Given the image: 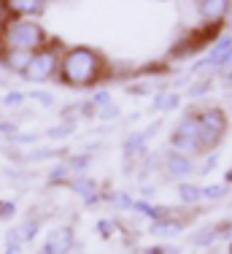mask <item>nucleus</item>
I'll return each instance as SVG.
<instances>
[{
	"instance_id": "f257e3e1",
	"label": "nucleus",
	"mask_w": 232,
	"mask_h": 254,
	"mask_svg": "<svg viewBox=\"0 0 232 254\" xmlns=\"http://www.w3.org/2000/svg\"><path fill=\"white\" fill-rule=\"evenodd\" d=\"M106 76V60L92 46H68L59 57L57 81L70 89L95 87Z\"/></svg>"
},
{
	"instance_id": "f03ea898",
	"label": "nucleus",
	"mask_w": 232,
	"mask_h": 254,
	"mask_svg": "<svg viewBox=\"0 0 232 254\" xmlns=\"http://www.w3.org/2000/svg\"><path fill=\"white\" fill-rule=\"evenodd\" d=\"M3 38V52H41L49 44V35L38 19H24V16H11L0 27Z\"/></svg>"
},
{
	"instance_id": "7ed1b4c3",
	"label": "nucleus",
	"mask_w": 232,
	"mask_h": 254,
	"mask_svg": "<svg viewBox=\"0 0 232 254\" xmlns=\"http://www.w3.org/2000/svg\"><path fill=\"white\" fill-rule=\"evenodd\" d=\"M62 44L57 38H49V44L41 52L33 54V63L24 70V81L30 84H46L52 78H57V68H59V57H62Z\"/></svg>"
},
{
	"instance_id": "20e7f679",
	"label": "nucleus",
	"mask_w": 232,
	"mask_h": 254,
	"mask_svg": "<svg viewBox=\"0 0 232 254\" xmlns=\"http://www.w3.org/2000/svg\"><path fill=\"white\" fill-rule=\"evenodd\" d=\"M200 122V146H219L222 135L227 132V114L222 108H205L203 114L197 117Z\"/></svg>"
},
{
	"instance_id": "39448f33",
	"label": "nucleus",
	"mask_w": 232,
	"mask_h": 254,
	"mask_svg": "<svg viewBox=\"0 0 232 254\" xmlns=\"http://www.w3.org/2000/svg\"><path fill=\"white\" fill-rule=\"evenodd\" d=\"M73 246H76V233H73L70 225H59L52 227L41 246V254H68Z\"/></svg>"
},
{
	"instance_id": "423d86ee",
	"label": "nucleus",
	"mask_w": 232,
	"mask_h": 254,
	"mask_svg": "<svg viewBox=\"0 0 232 254\" xmlns=\"http://www.w3.org/2000/svg\"><path fill=\"white\" fill-rule=\"evenodd\" d=\"M38 233H41V222H38V219H24V222L14 225L8 233H5V244H14V246L33 244Z\"/></svg>"
},
{
	"instance_id": "0eeeda50",
	"label": "nucleus",
	"mask_w": 232,
	"mask_h": 254,
	"mask_svg": "<svg viewBox=\"0 0 232 254\" xmlns=\"http://www.w3.org/2000/svg\"><path fill=\"white\" fill-rule=\"evenodd\" d=\"M65 187H68L70 192H76L87 205H95L97 200H100V184H97L95 179H89V176H76V179H70Z\"/></svg>"
},
{
	"instance_id": "6e6552de",
	"label": "nucleus",
	"mask_w": 232,
	"mask_h": 254,
	"mask_svg": "<svg viewBox=\"0 0 232 254\" xmlns=\"http://www.w3.org/2000/svg\"><path fill=\"white\" fill-rule=\"evenodd\" d=\"M157 127L160 125H151L149 130H143V132H132L130 138L124 141V146H121V154H124V160H138V157H143V152H146V141H149L151 135L157 132Z\"/></svg>"
},
{
	"instance_id": "1a4fd4ad",
	"label": "nucleus",
	"mask_w": 232,
	"mask_h": 254,
	"mask_svg": "<svg viewBox=\"0 0 232 254\" xmlns=\"http://www.w3.org/2000/svg\"><path fill=\"white\" fill-rule=\"evenodd\" d=\"M165 171L175 179H186L194 173V165H192V157L186 154H178V152H168L165 154Z\"/></svg>"
},
{
	"instance_id": "9d476101",
	"label": "nucleus",
	"mask_w": 232,
	"mask_h": 254,
	"mask_svg": "<svg viewBox=\"0 0 232 254\" xmlns=\"http://www.w3.org/2000/svg\"><path fill=\"white\" fill-rule=\"evenodd\" d=\"M8 8L14 16H24V19H38L46 14L49 3L44 0H8Z\"/></svg>"
},
{
	"instance_id": "9b49d317",
	"label": "nucleus",
	"mask_w": 232,
	"mask_h": 254,
	"mask_svg": "<svg viewBox=\"0 0 232 254\" xmlns=\"http://www.w3.org/2000/svg\"><path fill=\"white\" fill-rule=\"evenodd\" d=\"M30 63H33V54L30 52H3L0 54V65H3L8 73L14 76H24V70L30 68Z\"/></svg>"
},
{
	"instance_id": "f8f14e48",
	"label": "nucleus",
	"mask_w": 232,
	"mask_h": 254,
	"mask_svg": "<svg viewBox=\"0 0 232 254\" xmlns=\"http://www.w3.org/2000/svg\"><path fill=\"white\" fill-rule=\"evenodd\" d=\"M149 230H151V235H157V238H173V235H181V230H184V222L165 216V219H160V222H151Z\"/></svg>"
},
{
	"instance_id": "ddd939ff",
	"label": "nucleus",
	"mask_w": 232,
	"mask_h": 254,
	"mask_svg": "<svg viewBox=\"0 0 232 254\" xmlns=\"http://www.w3.org/2000/svg\"><path fill=\"white\" fill-rule=\"evenodd\" d=\"M132 211L140 214V216H149L151 222H160V219H165V216H170V211L165 208V205H154L149 200H132Z\"/></svg>"
},
{
	"instance_id": "4468645a",
	"label": "nucleus",
	"mask_w": 232,
	"mask_h": 254,
	"mask_svg": "<svg viewBox=\"0 0 232 254\" xmlns=\"http://www.w3.org/2000/svg\"><path fill=\"white\" fill-rule=\"evenodd\" d=\"M197 8L208 19V25H213V22H219L224 16V11H230V3H224V0H208V3H197Z\"/></svg>"
},
{
	"instance_id": "2eb2a0df",
	"label": "nucleus",
	"mask_w": 232,
	"mask_h": 254,
	"mask_svg": "<svg viewBox=\"0 0 232 254\" xmlns=\"http://www.w3.org/2000/svg\"><path fill=\"white\" fill-rule=\"evenodd\" d=\"M219 235H222V225H216V227H203V230H194L192 235H189V244L192 246H211L213 241L219 238Z\"/></svg>"
},
{
	"instance_id": "dca6fc26",
	"label": "nucleus",
	"mask_w": 232,
	"mask_h": 254,
	"mask_svg": "<svg viewBox=\"0 0 232 254\" xmlns=\"http://www.w3.org/2000/svg\"><path fill=\"white\" fill-rule=\"evenodd\" d=\"M73 176H70V171H68V165H65V160H59L57 165L49 171V176H46V184L49 187H65L70 181Z\"/></svg>"
},
{
	"instance_id": "f3484780",
	"label": "nucleus",
	"mask_w": 232,
	"mask_h": 254,
	"mask_svg": "<svg viewBox=\"0 0 232 254\" xmlns=\"http://www.w3.org/2000/svg\"><path fill=\"white\" fill-rule=\"evenodd\" d=\"M181 106V95H175V92H168V95H157L154 98V111H160V114H168V111H175V108Z\"/></svg>"
},
{
	"instance_id": "a211bd4d",
	"label": "nucleus",
	"mask_w": 232,
	"mask_h": 254,
	"mask_svg": "<svg viewBox=\"0 0 232 254\" xmlns=\"http://www.w3.org/2000/svg\"><path fill=\"white\" fill-rule=\"evenodd\" d=\"M73 132H76V122H59V125H54V127H49V130L44 132V135L49 138V141H65V138H70Z\"/></svg>"
},
{
	"instance_id": "6ab92c4d",
	"label": "nucleus",
	"mask_w": 232,
	"mask_h": 254,
	"mask_svg": "<svg viewBox=\"0 0 232 254\" xmlns=\"http://www.w3.org/2000/svg\"><path fill=\"white\" fill-rule=\"evenodd\" d=\"M89 157L87 154H76V157H65V165H68V171H70V176L76 179V176H84L87 173V168H89Z\"/></svg>"
},
{
	"instance_id": "aec40b11",
	"label": "nucleus",
	"mask_w": 232,
	"mask_h": 254,
	"mask_svg": "<svg viewBox=\"0 0 232 254\" xmlns=\"http://www.w3.org/2000/svg\"><path fill=\"white\" fill-rule=\"evenodd\" d=\"M178 197H181V203H186V205H197L200 200H203V195H200V187H194V184H178Z\"/></svg>"
},
{
	"instance_id": "412c9836",
	"label": "nucleus",
	"mask_w": 232,
	"mask_h": 254,
	"mask_svg": "<svg viewBox=\"0 0 232 254\" xmlns=\"http://www.w3.org/2000/svg\"><path fill=\"white\" fill-rule=\"evenodd\" d=\"M62 154V149H33V152L24 154V162H41V160H57Z\"/></svg>"
},
{
	"instance_id": "4be33fe9",
	"label": "nucleus",
	"mask_w": 232,
	"mask_h": 254,
	"mask_svg": "<svg viewBox=\"0 0 232 254\" xmlns=\"http://www.w3.org/2000/svg\"><path fill=\"white\" fill-rule=\"evenodd\" d=\"M24 100H27V95H24L22 89H8V92L0 98V103H3L5 108H22Z\"/></svg>"
},
{
	"instance_id": "5701e85b",
	"label": "nucleus",
	"mask_w": 232,
	"mask_h": 254,
	"mask_svg": "<svg viewBox=\"0 0 232 254\" xmlns=\"http://www.w3.org/2000/svg\"><path fill=\"white\" fill-rule=\"evenodd\" d=\"M108 203H111V208H116V211H130L132 208V197L127 195V192H111V195H108Z\"/></svg>"
},
{
	"instance_id": "b1692460",
	"label": "nucleus",
	"mask_w": 232,
	"mask_h": 254,
	"mask_svg": "<svg viewBox=\"0 0 232 254\" xmlns=\"http://www.w3.org/2000/svg\"><path fill=\"white\" fill-rule=\"evenodd\" d=\"M227 192H230L227 184H208V187H203V190H200V195H203L205 200H219V197H224Z\"/></svg>"
},
{
	"instance_id": "393cba45",
	"label": "nucleus",
	"mask_w": 232,
	"mask_h": 254,
	"mask_svg": "<svg viewBox=\"0 0 232 254\" xmlns=\"http://www.w3.org/2000/svg\"><path fill=\"white\" fill-rule=\"evenodd\" d=\"M8 143H14V146H33V143H38V132H16V135L8 138Z\"/></svg>"
},
{
	"instance_id": "a878e982",
	"label": "nucleus",
	"mask_w": 232,
	"mask_h": 254,
	"mask_svg": "<svg viewBox=\"0 0 232 254\" xmlns=\"http://www.w3.org/2000/svg\"><path fill=\"white\" fill-rule=\"evenodd\" d=\"M30 100H35L38 106H44V108H52L54 106V95L52 92H46V89H33V92L27 95Z\"/></svg>"
},
{
	"instance_id": "bb28decb",
	"label": "nucleus",
	"mask_w": 232,
	"mask_h": 254,
	"mask_svg": "<svg viewBox=\"0 0 232 254\" xmlns=\"http://www.w3.org/2000/svg\"><path fill=\"white\" fill-rule=\"evenodd\" d=\"M89 103H92L95 108H106V106H111V103H114V98H111L108 89H97L92 98H89Z\"/></svg>"
},
{
	"instance_id": "cd10ccee",
	"label": "nucleus",
	"mask_w": 232,
	"mask_h": 254,
	"mask_svg": "<svg viewBox=\"0 0 232 254\" xmlns=\"http://www.w3.org/2000/svg\"><path fill=\"white\" fill-rule=\"evenodd\" d=\"M16 216V203L14 200H0V222H11Z\"/></svg>"
},
{
	"instance_id": "c85d7f7f",
	"label": "nucleus",
	"mask_w": 232,
	"mask_h": 254,
	"mask_svg": "<svg viewBox=\"0 0 232 254\" xmlns=\"http://www.w3.org/2000/svg\"><path fill=\"white\" fill-rule=\"evenodd\" d=\"M114 230H116V225H114L111 219H100V222H97V235H100V238L108 241L114 235Z\"/></svg>"
},
{
	"instance_id": "c756f323",
	"label": "nucleus",
	"mask_w": 232,
	"mask_h": 254,
	"mask_svg": "<svg viewBox=\"0 0 232 254\" xmlns=\"http://www.w3.org/2000/svg\"><path fill=\"white\" fill-rule=\"evenodd\" d=\"M16 132H19V125H16L14 119H5V122H0V135H3L5 141H8L11 135H16Z\"/></svg>"
},
{
	"instance_id": "7c9ffc66",
	"label": "nucleus",
	"mask_w": 232,
	"mask_h": 254,
	"mask_svg": "<svg viewBox=\"0 0 232 254\" xmlns=\"http://www.w3.org/2000/svg\"><path fill=\"white\" fill-rule=\"evenodd\" d=\"M116 117H119V108H116L114 103H111V106H106V108H97V119L111 122V119H116Z\"/></svg>"
},
{
	"instance_id": "2f4dec72",
	"label": "nucleus",
	"mask_w": 232,
	"mask_h": 254,
	"mask_svg": "<svg viewBox=\"0 0 232 254\" xmlns=\"http://www.w3.org/2000/svg\"><path fill=\"white\" fill-rule=\"evenodd\" d=\"M208 89H211V81H208V78H203V81H200V84H194V87L189 89L186 95H189V98H200V95H205Z\"/></svg>"
},
{
	"instance_id": "473e14b6",
	"label": "nucleus",
	"mask_w": 232,
	"mask_h": 254,
	"mask_svg": "<svg viewBox=\"0 0 232 254\" xmlns=\"http://www.w3.org/2000/svg\"><path fill=\"white\" fill-rule=\"evenodd\" d=\"M216 162H219V154H211V157H208V162H205V165L200 168V173H208V171H213V168H216Z\"/></svg>"
},
{
	"instance_id": "72a5a7b5",
	"label": "nucleus",
	"mask_w": 232,
	"mask_h": 254,
	"mask_svg": "<svg viewBox=\"0 0 232 254\" xmlns=\"http://www.w3.org/2000/svg\"><path fill=\"white\" fill-rule=\"evenodd\" d=\"M3 254H22V246H14V244H5V252Z\"/></svg>"
},
{
	"instance_id": "f704fd0d",
	"label": "nucleus",
	"mask_w": 232,
	"mask_h": 254,
	"mask_svg": "<svg viewBox=\"0 0 232 254\" xmlns=\"http://www.w3.org/2000/svg\"><path fill=\"white\" fill-rule=\"evenodd\" d=\"M227 81H232V68L227 70Z\"/></svg>"
},
{
	"instance_id": "c9c22d12",
	"label": "nucleus",
	"mask_w": 232,
	"mask_h": 254,
	"mask_svg": "<svg viewBox=\"0 0 232 254\" xmlns=\"http://www.w3.org/2000/svg\"><path fill=\"white\" fill-rule=\"evenodd\" d=\"M230 8H232V3H230ZM230 25H232V11H230Z\"/></svg>"
},
{
	"instance_id": "e433bc0d",
	"label": "nucleus",
	"mask_w": 232,
	"mask_h": 254,
	"mask_svg": "<svg viewBox=\"0 0 232 254\" xmlns=\"http://www.w3.org/2000/svg\"><path fill=\"white\" fill-rule=\"evenodd\" d=\"M0 54H3V38H0Z\"/></svg>"
},
{
	"instance_id": "4c0bfd02",
	"label": "nucleus",
	"mask_w": 232,
	"mask_h": 254,
	"mask_svg": "<svg viewBox=\"0 0 232 254\" xmlns=\"http://www.w3.org/2000/svg\"><path fill=\"white\" fill-rule=\"evenodd\" d=\"M35 254H41V252H35Z\"/></svg>"
},
{
	"instance_id": "58836bf2",
	"label": "nucleus",
	"mask_w": 232,
	"mask_h": 254,
	"mask_svg": "<svg viewBox=\"0 0 232 254\" xmlns=\"http://www.w3.org/2000/svg\"><path fill=\"white\" fill-rule=\"evenodd\" d=\"M0 84H3V81H0Z\"/></svg>"
}]
</instances>
